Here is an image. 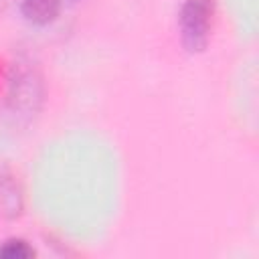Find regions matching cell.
Instances as JSON below:
<instances>
[{"label": "cell", "mask_w": 259, "mask_h": 259, "mask_svg": "<svg viewBox=\"0 0 259 259\" xmlns=\"http://www.w3.org/2000/svg\"><path fill=\"white\" fill-rule=\"evenodd\" d=\"M34 255H36L34 247L20 237L6 239L0 245V259H32Z\"/></svg>", "instance_id": "obj_4"}, {"label": "cell", "mask_w": 259, "mask_h": 259, "mask_svg": "<svg viewBox=\"0 0 259 259\" xmlns=\"http://www.w3.org/2000/svg\"><path fill=\"white\" fill-rule=\"evenodd\" d=\"M24 196L18 176L0 162V214L4 219H18L22 214Z\"/></svg>", "instance_id": "obj_2"}, {"label": "cell", "mask_w": 259, "mask_h": 259, "mask_svg": "<svg viewBox=\"0 0 259 259\" xmlns=\"http://www.w3.org/2000/svg\"><path fill=\"white\" fill-rule=\"evenodd\" d=\"M214 0H184L178 12L180 40L188 53H202L210 38Z\"/></svg>", "instance_id": "obj_1"}, {"label": "cell", "mask_w": 259, "mask_h": 259, "mask_svg": "<svg viewBox=\"0 0 259 259\" xmlns=\"http://www.w3.org/2000/svg\"><path fill=\"white\" fill-rule=\"evenodd\" d=\"M63 0H22L20 2V14L26 22L34 26H47L57 20L61 12Z\"/></svg>", "instance_id": "obj_3"}]
</instances>
